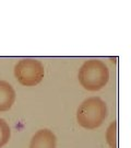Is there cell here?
Segmentation results:
<instances>
[{
  "mask_svg": "<svg viewBox=\"0 0 131 148\" xmlns=\"http://www.w3.org/2000/svg\"><path fill=\"white\" fill-rule=\"evenodd\" d=\"M80 85L88 91H98L109 80V69L100 59H89L80 67L78 74Z\"/></svg>",
  "mask_w": 131,
  "mask_h": 148,
  "instance_id": "1",
  "label": "cell"
},
{
  "mask_svg": "<svg viewBox=\"0 0 131 148\" xmlns=\"http://www.w3.org/2000/svg\"><path fill=\"white\" fill-rule=\"evenodd\" d=\"M107 106L98 97L88 98L79 106L77 110V121L85 130H95L104 123L107 117Z\"/></svg>",
  "mask_w": 131,
  "mask_h": 148,
  "instance_id": "2",
  "label": "cell"
},
{
  "mask_svg": "<svg viewBox=\"0 0 131 148\" xmlns=\"http://www.w3.org/2000/svg\"><path fill=\"white\" fill-rule=\"evenodd\" d=\"M45 69L39 60L34 58H23L14 66V77L24 87H34L42 82Z\"/></svg>",
  "mask_w": 131,
  "mask_h": 148,
  "instance_id": "3",
  "label": "cell"
},
{
  "mask_svg": "<svg viewBox=\"0 0 131 148\" xmlns=\"http://www.w3.org/2000/svg\"><path fill=\"white\" fill-rule=\"evenodd\" d=\"M57 137L48 128H42L37 131L31 138L29 148H56Z\"/></svg>",
  "mask_w": 131,
  "mask_h": 148,
  "instance_id": "4",
  "label": "cell"
},
{
  "mask_svg": "<svg viewBox=\"0 0 131 148\" xmlns=\"http://www.w3.org/2000/svg\"><path fill=\"white\" fill-rule=\"evenodd\" d=\"M16 98L14 88L8 81L0 80V112L9 111L14 104Z\"/></svg>",
  "mask_w": 131,
  "mask_h": 148,
  "instance_id": "5",
  "label": "cell"
},
{
  "mask_svg": "<svg viewBox=\"0 0 131 148\" xmlns=\"http://www.w3.org/2000/svg\"><path fill=\"white\" fill-rule=\"evenodd\" d=\"M106 142L109 148H117V122L114 121L110 123L106 131Z\"/></svg>",
  "mask_w": 131,
  "mask_h": 148,
  "instance_id": "6",
  "label": "cell"
},
{
  "mask_svg": "<svg viewBox=\"0 0 131 148\" xmlns=\"http://www.w3.org/2000/svg\"><path fill=\"white\" fill-rule=\"evenodd\" d=\"M11 137L10 126L3 119H0V148L8 144Z\"/></svg>",
  "mask_w": 131,
  "mask_h": 148,
  "instance_id": "7",
  "label": "cell"
}]
</instances>
